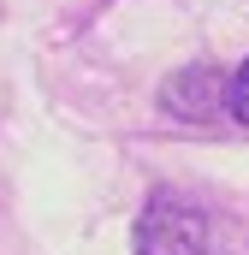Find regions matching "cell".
<instances>
[{"label":"cell","instance_id":"obj_1","mask_svg":"<svg viewBox=\"0 0 249 255\" xmlns=\"http://www.w3.org/2000/svg\"><path fill=\"white\" fill-rule=\"evenodd\" d=\"M130 250L136 255H214L208 214L196 202H184L178 190H154L142 202V214H136Z\"/></svg>","mask_w":249,"mask_h":255},{"label":"cell","instance_id":"obj_2","mask_svg":"<svg viewBox=\"0 0 249 255\" xmlns=\"http://www.w3.org/2000/svg\"><path fill=\"white\" fill-rule=\"evenodd\" d=\"M160 107H166L172 119H190V125H202V119L226 113V77H220L214 65L172 71V77L160 83Z\"/></svg>","mask_w":249,"mask_h":255},{"label":"cell","instance_id":"obj_3","mask_svg":"<svg viewBox=\"0 0 249 255\" xmlns=\"http://www.w3.org/2000/svg\"><path fill=\"white\" fill-rule=\"evenodd\" d=\"M226 113H232L238 125H249V60L226 77Z\"/></svg>","mask_w":249,"mask_h":255}]
</instances>
